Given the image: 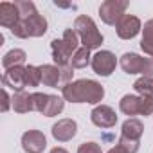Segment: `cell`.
<instances>
[{"instance_id":"obj_32","label":"cell","mask_w":153,"mask_h":153,"mask_svg":"<svg viewBox=\"0 0 153 153\" xmlns=\"http://www.w3.org/2000/svg\"><path fill=\"white\" fill-rule=\"evenodd\" d=\"M51 153H68L65 148H59V146H56V148H52L51 149Z\"/></svg>"},{"instance_id":"obj_11","label":"cell","mask_w":153,"mask_h":153,"mask_svg":"<svg viewBox=\"0 0 153 153\" xmlns=\"http://www.w3.org/2000/svg\"><path fill=\"white\" fill-rule=\"evenodd\" d=\"M51 51H52V59H54V63L61 68V67H67V65H70V59H72V56H74V52H72V49L59 38H56V40H52L51 42Z\"/></svg>"},{"instance_id":"obj_20","label":"cell","mask_w":153,"mask_h":153,"mask_svg":"<svg viewBox=\"0 0 153 153\" xmlns=\"http://www.w3.org/2000/svg\"><path fill=\"white\" fill-rule=\"evenodd\" d=\"M63 108H65V99L49 94V99H47V105H45V110H43L42 115H45V117H54V115L61 114Z\"/></svg>"},{"instance_id":"obj_27","label":"cell","mask_w":153,"mask_h":153,"mask_svg":"<svg viewBox=\"0 0 153 153\" xmlns=\"http://www.w3.org/2000/svg\"><path fill=\"white\" fill-rule=\"evenodd\" d=\"M151 114H153V97L140 96V115L148 117Z\"/></svg>"},{"instance_id":"obj_24","label":"cell","mask_w":153,"mask_h":153,"mask_svg":"<svg viewBox=\"0 0 153 153\" xmlns=\"http://www.w3.org/2000/svg\"><path fill=\"white\" fill-rule=\"evenodd\" d=\"M25 79L27 87H38L42 83V70L36 65H27L25 67Z\"/></svg>"},{"instance_id":"obj_29","label":"cell","mask_w":153,"mask_h":153,"mask_svg":"<svg viewBox=\"0 0 153 153\" xmlns=\"http://www.w3.org/2000/svg\"><path fill=\"white\" fill-rule=\"evenodd\" d=\"M11 33H13V36L22 38V40L29 38V33H27V27H25V22H24V20H20V22H18V24L11 29Z\"/></svg>"},{"instance_id":"obj_18","label":"cell","mask_w":153,"mask_h":153,"mask_svg":"<svg viewBox=\"0 0 153 153\" xmlns=\"http://www.w3.org/2000/svg\"><path fill=\"white\" fill-rule=\"evenodd\" d=\"M13 110L16 114H27L33 112V101H31V94L29 92H15L13 96Z\"/></svg>"},{"instance_id":"obj_22","label":"cell","mask_w":153,"mask_h":153,"mask_svg":"<svg viewBox=\"0 0 153 153\" xmlns=\"http://www.w3.org/2000/svg\"><path fill=\"white\" fill-rule=\"evenodd\" d=\"M15 6H16V9H18L20 20H27V18L38 15L36 6L31 2V0H15Z\"/></svg>"},{"instance_id":"obj_1","label":"cell","mask_w":153,"mask_h":153,"mask_svg":"<svg viewBox=\"0 0 153 153\" xmlns=\"http://www.w3.org/2000/svg\"><path fill=\"white\" fill-rule=\"evenodd\" d=\"M63 99L68 103H88L97 105L105 97V88L94 79H78L61 87Z\"/></svg>"},{"instance_id":"obj_13","label":"cell","mask_w":153,"mask_h":153,"mask_svg":"<svg viewBox=\"0 0 153 153\" xmlns=\"http://www.w3.org/2000/svg\"><path fill=\"white\" fill-rule=\"evenodd\" d=\"M24 22H25L29 38H40V36H43V34L47 33L49 24H47V20H45L40 13L34 15V16H31V18H27V20H24Z\"/></svg>"},{"instance_id":"obj_14","label":"cell","mask_w":153,"mask_h":153,"mask_svg":"<svg viewBox=\"0 0 153 153\" xmlns=\"http://www.w3.org/2000/svg\"><path fill=\"white\" fill-rule=\"evenodd\" d=\"M144 133V124L135 119V117H130L123 123V128H121V135L126 137V139H131V140H140Z\"/></svg>"},{"instance_id":"obj_30","label":"cell","mask_w":153,"mask_h":153,"mask_svg":"<svg viewBox=\"0 0 153 153\" xmlns=\"http://www.w3.org/2000/svg\"><path fill=\"white\" fill-rule=\"evenodd\" d=\"M9 106H13V97H9L7 90L2 88V112H7Z\"/></svg>"},{"instance_id":"obj_31","label":"cell","mask_w":153,"mask_h":153,"mask_svg":"<svg viewBox=\"0 0 153 153\" xmlns=\"http://www.w3.org/2000/svg\"><path fill=\"white\" fill-rule=\"evenodd\" d=\"M106 153H126V151H124V148H121V146L117 144V146H114L112 149H108Z\"/></svg>"},{"instance_id":"obj_6","label":"cell","mask_w":153,"mask_h":153,"mask_svg":"<svg viewBox=\"0 0 153 153\" xmlns=\"http://www.w3.org/2000/svg\"><path fill=\"white\" fill-rule=\"evenodd\" d=\"M115 31H117V36L121 40H131V38H135L142 31V24H140V20L137 16L124 15L119 20V24L115 25Z\"/></svg>"},{"instance_id":"obj_19","label":"cell","mask_w":153,"mask_h":153,"mask_svg":"<svg viewBox=\"0 0 153 153\" xmlns=\"http://www.w3.org/2000/svg\"><path fill=\"white\" fill-rule=\"evenodd\" d=\"M140 49L146 56L153 58V18L148 20L142 27V40H140Z\"/></svg>"},{"instance_id":"obj_26","label":"cell","mask_w":153,"mask_h":153,"mask_svg":"<svg viewBox=\"0 0 153 153\" xmlns=\"http://www.w3.org/2000/svg\"><path fill=\"white\" fill-rule=\"evenodd\" d=\"M117 144H119L121 148H124L126 153H137V151H139V140H131V139H126V137L121 135V139H119Z\"/></svg>"},{"instance_id":"obj_17","label":"cell","mask_w":153,"mask_h":153,"mask_svg":"<svg viewBox=\"0 0 153 153\" xmlns=\"http://www.w3.org/2000/svg\"><path fill=\"white\" fill-rule=\"evenodd\" d=\"M25 59H27L25 51H22V49H11L9 52L4 54V58H2V67H4L6 70L15 68V67H24Z\"/></svg>"},{"instance_id":"obj_16","label":"cell","mask_w":153,"mask_h":153,"mask_svg":"<svg viewBox=\"0 0 153 153\" xmlns=\"http://www.w3.org/2000/svg\"><path fill=\"white\" fill-rule=\"evenodd\" d=\"M119 110L124 115H140V96H123V99L119 101Z\"/></svg>"},{"instance_id":"obj_21","label":"cell","mask_w":153,"mask_h":153,"mask_svg":"<svg viewBox=\"0 0 153 153\" xmlns=\"http://www.w3.org/2000/svg\"><path fill=\"white\" fill-rule=\"evenodd\" d=\"M88 63H92V56H90V51L85 49V47H79L70 59L72 68H85Z\"/></svg>"},{"instance_id":"obj_10","label":"cell","mask_w":153,"mask_h":153,"mask_svg":"<svg viewBox=\"0 0 153 153\" xmlns=\"http://www.w3.org/2000/svg\"><path fill=\"white\" fill-rule=\"evenodd\" d=\"M52 137L59 142H67L78 133V123L74 119H59L58 123L52 124Z\"/></svg>"},{"instance_id":"obj_5","label":"cell","mask_w":153,"mask_h":153,"mask_svg":"<svg viewBox=\"0 0 153 153\" xmlns=\"http://www.w3.org/2000/svg\"><path fill=\"white\" fill-rule=\"evenodd\" d=\"M92 68L97 76H103V78H108V76L115 70L117 67V58L114 52L110 51H97L92 56Z\"/></svg>"},{"instance_id":"obj_2","label":"cell","mask_w":153,"mask_h":153,"mask_svg":"<svg viewBox=\"0 0 153 153\" xmlns=\"http://www.w3.org/2000/svg\"><path fill=\"white\" fill-rule=\"evenodd\" d=\"M74 31L78 33L79 40H81V47L88 49V51H94V49H99L103 45V34L99 33L96 22L87 16V15H79L74 22Z\"/></svg>"},{"instance_id":"obj_8","label":"cell","mask_w":153,"mask_h":153,"mask_svg":"<svg viewBox=\"0 0 153 153\" xmlns=\"http://www.w3.org/2000/svg\"><path fill=\"white\" fill-rule=\"evenodd\" d=\"M90 119H92V123H94L97 128H112V126H115V123H117V115H115L114 108L108 106V105H99V106H96V108L92 110V114H90Z\"/></svg>"},{"instance_id":"obj_28","label":"cell","mask_w":153,"mask_h":153,"mask_svg":"<svg viewBox=\"0 0 153 153\" xmlns=\"http://www.w3.org/2000/svg\"><path fill=\"white\" fill-rule=\"evenodd\" d=\"M78 153H103L97 142H83L78 148Z\"/></svg>"},{"instance_id":"obj_12","label":"cell","mask_w":153,"mask_h":153,"mask_svg":"<svg viewBox=\"0 0 153 153\" xmlns=\"http://www.w3.org/2000/svg\"><path fill=\"white\" fill-rule=\"evenodd\" d=\"M18 22H20V15H18L15 2H2L0 4V25L13 29Z\"/></svg>"},{"instance_id":"obj_15","label":"cell","mask_w":153,"mask_h":153,"mask_svg":"<svg viewBox=\"0 0 153 153\" xmlns=\"http://www.w3.org/2000/svg\"><path fill=\"white\" fill-rule=\"evenodd\" d=\"M42 83L45 87H58V83H61V70L58 65H42Z\"/></svg>"},{"instance_id":"obj_9","label":"cell","mask_w":153,"mask_h":153,"mask_svg":"<svg viewBox=\"0 0 153 153\" xmlns=\"http://www.w3.org/2000/svg\"><path fill=\"white\" fill-rule=\"evenodd\" d=\"M22 148L27 153H42L47 148V139L40 130H29L22 135Z\"/></svg>"},{"instance_id":"obj_4","label":"cell","mask_w":153,"mask_h":153,"mask_svg":"<svg viewBox=\"0 0 153 153\" xmlns=\"http://www.w3.org/2000/svg\"><path fill=\"white\" fill-rule=\"evenodd\" d=\"M128 2L126 0H105L99 7V16L106 25H117L119 20L126 15Z\"/></svg>"},{"instance_id":"obj_25","label":"cell","mask_w":153,"mask_h":153,"mask_svg":"<svg viewBox=\"0 0 153 153\" xmlns=\"http://www.w3.org/2000/svg\"><path fill=\"white\" fill-rule=\"evenodd\" d=\"M47 99H49V94H43V92H33V94H31L33 112H40V114H43L45 105H47Z\"/></svg>"},{"instance_id":"obj_7","label":"cell","mask_w":153,"mask_h":153,"mask_svg":"<svg viewBox=\"0 0 153 153\" xmlns=\"http://www.w3.org/2000/svg\"><path fill=\"white\" fill-rule=\"evenodd\" d=\"M2 83L4 87L15 90V92H24V88L27 87V79H25V67H15L4 72L2 76Z\"/></svg>"},{"instance_id":"obj_23","label":"cell","mask_w":153,"mask_h":153,"mask_svg":"<svg viewBox=\"0 0 153 153\" xmlns=\"http://www.w3.org/2000/svg\"><path fill=\"white\" fill-rule=\"evenodd\" d=\"M133 90L140 96H148L153 97V78H146V76H140V78L133 83Z\"/></svg>"},{"instance_id":"obj_3","label":"cell","mask_w":153,"mask_h":153,"mask_svg":"<svg viewBox=\"0 0 153 153\" xmlns=\"http://www.w3.org/2000/svg\"><path fill=\"white\" fill-rule=\"evenodd\" d=\"M121 67L126 74H142L146 78H153V58L139 56L135 52H124L121 56Z\"/></svg>"}]
</instances>
